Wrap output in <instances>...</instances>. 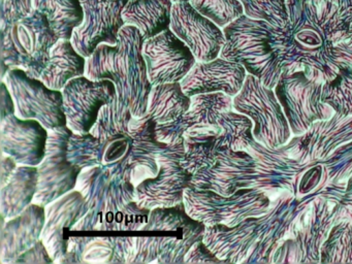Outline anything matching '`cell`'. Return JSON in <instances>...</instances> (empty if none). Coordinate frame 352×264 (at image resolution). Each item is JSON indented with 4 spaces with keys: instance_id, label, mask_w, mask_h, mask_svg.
Returning a JSON list of instances; mask_svg holds the SVG:
<instances>
[{
    "instance_id": "6da1fadb",
    "label": "cell",
    "mask_w": 352,
    "mask_h": 264,
    "mask_svg": "<svg viewBox=\"0 0 352 264\" xmlns=\"http://www.w3.org/2000/svg\"><path fill=\"white\" fill-rule=\"evenodd\" d=\"M144 41L138 27L125 25L115 45L100 43L86 63L85 76L94 80H112L117 96L131 107L135 117L147 113L152 88L143 56Z\"/></svg>"
},
{
    "instance_id": "7a4b0ae2",
    "label": "cell",
    "mask_w": 352,
    "mask_h": 264,
    "mask_svg": "<svg viewBox=\"0 0 352 264\" xmlns=\"http://www.w3.org/2000/svg\"><path fill=\"white\" fill-rule=\"evenodd\" d=\"M59 39L46 14L36 8L26 18L1 29V80L13 68L40 78L51 49Z\"/></svg>"
},
{
    "instance_id": "3957f363",
    "label": "cell",
    "mask_w": 352,
    "mask_h": 264,
    "mask_svg": "<svg viewBox=\"0 0 352 264\" xmlns=\"http://www.w3.org/2000/svg\"><path fill=\"white\" fill-rule=\"evenodd\" d=\"M1 80L13 95L18 117L38 120L48 130L67 125L63 91L49 88L41 78H32L21 68L9 70Z\"/></svg>"
},
{
    "instance_id": "277c9868",
    "label": "cell",
    "mask_w": 352,
    "mask_h": 264,
    "mask_svg": "<svg viewBox=\"0 0 352 264\" xmlns=\"http://www.w3.org/2000/svg\"><path fill=\"white\" fill-rule=\"evenodd\" d=\"M184 142L168 146L157 156L160 171L135 187V200L142 208H170L183 202L184 192L192 184L193 173L180 164Z\"/></svg>"
},
{
    "instance_id": "5b68a950",
    "label": "cell",
    "mask_w": 352,
    "mask_h": 264,
    "mask_svg": "<svg viewBox=\"0 0 352 264\" xmlns=\"http://www.w3.org/2000/svg\"><path fill=\"white\" fill-rule=\"evenodd\" d=\"M73 132L67 125L49 130L46 156L38 165V192L34 204L48 206L75 190L81 169L67 158V144Z\"/></svg>"
},
{
    "instance_id": "8992f818",
    "label": "cell",
    "mask_w": 352,
    "mask_h": 264,
    "mask_svg": "<svg viewBox=\"0 0 352 264\" xmlns=\"http://www.w3.org/2000/svg\"><path fill=\"white\" fill-rule=\"evenodd\" d=\"M61 91L67 126L76 133H89L100 109L117 95L112 80H94L86 76L69 80Z\"/></svg>"
},
{
    "instance_id": "52a82bcc",
    "label": "cell",
    "mask_w": 352,
    "mask_h": 264,
    "mask_svg": "<svg viewBox=\"0 0 352 264\" xmlns=\"http://www.w3.org/2000/svg\"><path fill=\"white\" fill-rule=\"evenodd\" d=\"M129 0H81L84 20L74 30L72 43L84 57L94 54L100 43L115 45L119 31L125 26L123 8Z\"/></svg>"
},
{
    "instance_id": "ba28073f",
    "label": "cell",
    "mask_w": 352,
    "mask_h": 264,
    "mask_svg": "<svg viewBox=\"0 0 352 264\" xmlns=\"http://www.w3.org/2000/svg\"><path fill=\"white\" fill-rule=\"evenodd\" d=\"M143 56L152 86L181 82L197 61L190 47L170 28L145 39Z\"/></svg>"
},
{
    "instance_id": "9c48e42d",
    "label": "cell",
    "mask_w": 352,
    "mask_h": 264,
    "mask_svg": "<svg viewBox=\"0 0 352 264\" xmlns=\"http://www.w3.org/2000/svg\"><path fill=\"white\" fill-rule=\"evenodd\" d=\"M170 28L190 47L197 61L216 59L226 43L219 26L201 14L190 1L173 3Z\"/></svg>"
},
{
    "instance_id": "30bf717a",
    "label": "cell",
    "mask_w": 352,
    "mask_h": 264,
    "mask_svg": "<svg viewBox=\"0 0 352 264\" xmlns=\"http://www.w3.org/2000/svg\"><path fill=\"white\" fill-rule=\"evenodd\" d=\"M1 153L10 155L19 165L38 166L46 156L49 130L36 119L17 115L0 121Z\"/></svg>"
},
{
    "instance_id": "8fae6325",
    "label": "cell",
    "mask_w": 352,
    "mask_h": 264,
    "mask_svg": "<svg viewBox=\"0 0 352 264\" xmlns=\"http://www.w3.org/2000/svg\"><path fill=\"white\" fill-rule=\"evenodd\" d=\"M89 210L85 198L76 189L46 206V224L41 239L54 262L58 263L67 253L69 231Z\"/></svg>"
},
{
    "instance_id": "7c38bea8",
    "label": "cell",
    "mask_w": 352,
    "mask_h": 264,
    "mask_svg": "<svg viewBox=\"0 0 352 264\" xmlns=\"http://www.w3.org/2000/svg\"><path fill=\"white\" fill-rule=\"evenodd\" d=\"M46 224V206L32 204L21 214L8 219L0 234V263L14 264L42 236Z\"/></svg>"
},
{
    "instance_id": "4fadbf2b",
    "label": "cell",
    "mask_w": 352,
    "mask_h": 264,
    "mask_svg": "<svg viewBox=\"0 0 352 264\" xmlns=\"http://www.w3.org/2000/svg\"><path fill=\"white\" fill-rule=\"evenodd\" d=\"M241 70L236 64L223 58L212 61H197L190 72L181 80L183 91L188 96L201 93L224 92L234 95L241 80Z\"/></svg>"
},
{
    "instance_id": "5bb4252c",
    "label": "cell",
    "mask_w": 352,
    "mask_h": 264,
    "mask_svg": "<svg viewBox=\"0 0 352 264\" xmlns=\"http://www.w3.org/2000/svg\"><path fill=\"white\" fill-rule=\"evenodd\" d=\"M221 131L218 124H193L184 133L185 155L180 164L191 173L211 166L222 146L218 140Z\"/></svg>"
},
{
    "instance_id": "9a60e30c",
    "label": "cell",
    "mask_w": 352,
    "mask_h": 264,
    "mask_svg": "<svg viewBox=\"0 0 352 264\" xmlns=\"http://www.w3.org/2000/svg\"><path fill=\"white\" fill-rule=\"evenodd\" d=\"M87 58L79 53L69 39H59L51 49L50 58L41 80L51 89L63 90L78 76H85Z\"/></svg>"
},
{
    "instance_id": "2e32d148",
    "label": "cell",
    "mask_w": 352,
    "mask_h": 264,
    "mask_svg": "<svg viewBox=\"0 0 352 264\" xmlns=\"http://www.w3.org/2000/svg\"><path fill=\"white\" fill-rule=\"evenodd\" d=\"M206 225L189 216L184 202L170 208H155L150 212L144 231H168L180 235L189 250L197 241H203Z\"/></svg>"
},
{
    "instance_id": "e0dca14e",
    "label": "cell",
    "mask_w": 352,
    "mask_h": 264,
    "mask_svg": "<svg viewBox=\"0 0 352 264\" xmlns=\"http://www.w3.org/2000/svg\"><path fill=\"white\" fill-rule=\"evenodd\" d=\"M38 192V166L19 165L7 184L0 188V214L14 218L34 204Z\"/></svg>"
},
{
    "instance_id": "ac0fdd59",
    "label": "cell",
    "mask_w": 352,
    "mask_h": 264,
    "mask_svg": "<svg viewBox=\"0 0 352 264\" xmlns=\"http://www.w3.org/2000/svg\"><path fill=\"white\" fill-rule=\"evenodd\" d=\"M170 0H137L127 2L122 10L125 25L138 27L144 38H151L170 28Z\"/></svg>"
},
{
    "instance_id": "d6986e66",
    "label": "cell",
    "mask_w": 352,
    "mask_h": 264,
    "mask_svg": "<svg viewBox=\"0 0 352 264\" xmlns=\"http://www.w3.org/2000/svg\"><path fill=\"white\" fill-rule=\"evenodd\" d=\"M191 97L185 94L181 82L152 86L148 99L147 113L158 123L174 121L190 109Z\"/></svg>"
},
{
    "instance_id": "ffe728a7",
    "label": "cell",
    "mask_w": 352,
    "mask_h": 264,
    "mask_svg": "<svg viewBox=\"0 0 352 264\" xmlns=\"http://www.w3.org/2000/svg\"><path fill=\"white\" fill-rule=\"evenodd\" d=\"M34 8L46 14L60 39L71 41L74 30L84 20L81 0H34Z\"/></svg>"
},
{
    "instance_id": "44dd1931",
    "label": "cell",
    "mask_w": 352,
    "mask_h": 264,
    "mask_svg": "<svg viewBox=\"0 0 352 264\" xmlns=\"http://www.w3.org/2000/svg\"><path fill=\"white\" fill-rule=\"evenodd\" d=\"M168 146L164 142H133L127 160L125 181L131 182L137 187L144 179L154 177L160 171L157 156Z\"/></svg>"
},
{
    "instance_id": "7402d4cb",
    "label": "cell",
    "mask_w": 352,
    "mask_h": 264,
    "mask_svg": "<svg viewBox=\"0 0 352 264\" xmlns=\"http://www.w3.org/2000/svg\"><path fill=\"white\" fill-rule=\"evenodd\" d=\"M133 116L131 107L116 95L112 102L107 103L100 109L90 133L100 140L119 134H129V124Z\"/></svg>"
},
{
    "instance_id": "603a6c76",
    "label": "cell",
    "mask_w": 352,
    "mask_h": 264,
    "mask_svg": "<svg viewBox=\"0 0 352 264\" xmlns=\"http://www.w3.org/2000/svg\"><path fill=\"white\" fill-rule=\"evenodd\" d=\"M133 200H135V186L131 182L111 179L108 191L96 210L100 212V219L96 231H109L114 214Z\"/></svg>"
},
{
    "instance_id": "cb8c5ba5",
    "label": "cell",
    "mask_w": 352,
    "mask_h": 264,
    "mask_svg": "<svg viewBox=\"0 0 352 264\" xmlns=\"http://www.w3.org/2000/svg\"><path fill=\"white\" fill-rule=\"evenodd\" d=\"M232 107L230 95L224 92L201 93L191 96V105L186 115L195 124L216 125L221 113Z\"/></svg>"
},
{
    "instance_id": "d4e9b609",
    "label": "cell",
    "mask_w": 352,
    "mask_h": 264,
    "mask_svg": "<svg viewBox=\"0 0 352 264\" xmlns=\"http://www.w3.org/2000/svg\"><path fill=\"white\" fill-rule=\"evenodd\" d=\"M111 179L110 169L104 165L86 167L80 173L75 189L85 198L90 210H98L108 191Z\"/></svg>"
},
{
    "instance_id": "484cf974",
    "label": "cell",
    "mask_w": 352,
    "mask_h": 264,
    "mask_svg": "<svg viewBox=\"0 0 352 264\" xmlns=\"http://www.w3.org/2000/svg\"><path fill=\"white\" fill-rule=\"evenodd\" d=\"M67 158L80 169L102 165V140L94 134L73 132L67 144Z\"/></svg>"
},
{
    "instance_id": "4316f807",
    "label": "cell",
    "mask_w": 352,
    "mask_h": 264,
    "mask_svg": "<svg viewBox=\"0 0 352 264\" xmlns=\"http://www.w3.org/2000/svg\"><path fill=\"white\" fill-rule=\"evenodd\" d=\"M150 212L151 210L142 208L133 200L114 214L109 231H141L149 220Z\"/></svg>"
},
{
    "instance_id": "83f0119b",
    "label": "cell",
    "mask_w": 352,
    "mask_h": 264,
    "mask_svg": "<svg viewBox=\"0 0 352 264\" xmlns=\"http://www.w3.org/2000/svg\"><path fill=\"white\" fill-rule=\"evenodd\" d=\"M190 3L218 26H224L236 14V8L230 0H190Z\"/></svg>"
},
{
    "instance_id": "f1b7e54d",
    "label": "cell",
    "mask_w": 352,
    "mask_h": 264,
    "mask_svg": "<svg viewBox=\"0 0 352 264\" xmlns=\"http://www.w3.org/2000/svg\"><path fill=\"white\" fill-rule=\"evenodd\" d=\"M190 118L185 113L174 121L166 122V123H158L156 128L157 140L168 146L184 142V133L188 128L193 125Z\"/></svg>"
},
{
    "instance_id": "f546056e",
    "label": "cell",
    "mask_w": 352,
    "mask_h": 264,
    "mask_svg": "<svg viewBox=\"0 0 352 264\" xmlns=\"http://www.w3.org/2000/svg\"><path fill=\"white\" fill-rule=\"evenodd\" d=\"M34 10V0H0V29L26 18Z\"/></svg>"
},
{
    "instance_id": "4dcf8cb0",
    "label": "cell",
    "mask_w": 352,
    "mask_h": 264,
    "mask_svg": "<svg viewBox=\"0 0 352 264\" xmlns=\"http://www.w3.org/2000/svg\"><path fill=\"white\" fill-rule=\"evenodd\" d=\"M158 122L149 113L135 117L133 116L129 124V135L133 142H158L157 128Z\"/></svg>"
},
{
    "instance_id": "1f68e13d",
    "label": "cell",
    "mask_w": 352,
    "mask_h": 264,
    "mask_svg": "<svg viewBox=\"0 0 352 264\" xmlns=\"http://www.w3.org/2000/svg\"><path fill=\"white\" fill-rule=\"evenodd\" d=\"M54 259L51 257L50 253L47 250L46 245L42 239L38 241L34 247L24 252L22 255L16 260L14 264L20 263H53Z\"/></svg>"
},
{
    "instance_id": "d6a6232c",
    "label": "cell",
    "mask_w": 352,
    "mask_h": 264,
    "mask_svg": "<svg viewBox=\"0 0 352 264\" xmlns=\"http://www.w3.org/2000/svg\"><path fill=\"white\" fill-rule=\"evenodd\" d=\"M219 258L207 247L203 241H197L185 256L184 263H216Z\"/></svg>"
},
{
    "instance_id": "836d02e7",
    "label": "cell",
    "mask_w": 352,
    "mask_h": 264,
    "mask_svg": "<svg viewBox=\"0 0 352 264\" xmlns=\"http://www.w3.org/2000/svg\"><path fill=\"white\" fill-rule=\"evenodd\" d=\"M0 85H1V118H0V121H3L9 116L16 115V104L13 95L8 88L5 80H1Z\"/></svg>"
},
{
    "instance_id": "e575fe53",
    "label": "cell",
    "mask_w": 352,
    "mask_h": 264,
    "mask_svg": "<svg viewBox=\"0 0 352 264\" xmlns=\"http://www.w3.org/2000/svg\"><path fill=\"white\" fill-rule=\"evenodd\" d=\"M18 166H19V164H18L17 161H16L13 157L6 154V153H1V177H0V188L3 187V186L9 182V179H11L12 175L15 173Z\"/></svg>"
},
{
    "instance_id": "d590c367",
    "label": "cell",
    "mask_w": 352,
    "mask_h": 264,
    "mask_svg": "<svg viewBox=\"0 0 352 264\" xmlns=\"http://www.w3.org/2000/svg\"><path fill=\"white\" fill-rule=\"evenodd\" d=\"M170 1H172L173 3H178V2H188L190 1V0H170Z\"/></svg>"
},
{
    "instance_id": "8d00e7d4",
    "label": "cell",
    "mask_w": 352,
    "mask_h": 264,
    "mask_svg": "<svg viewBox=\"0 0 352 264\" xmlns=\"http://www.w3.org/2000/svg\"><path fill=\"white\" fill-rule=\"evenodd\" d=\"M129 1H137V0H129Z\"/></svg>"
}]
</instances>
